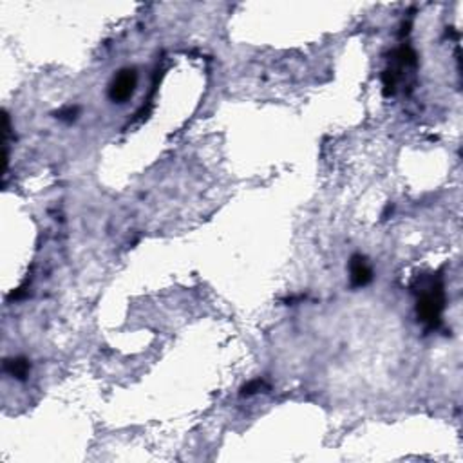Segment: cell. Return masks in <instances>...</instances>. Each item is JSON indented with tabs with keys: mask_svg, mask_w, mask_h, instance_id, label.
I'll use <instances>...</instances> for the list:
<instances>
[{
	"mask_svg": "<svg viewBox=\"0 0 463 463\" xmlns=\"http://www.w3.org/2000/svg\"><path fill=\"white\" fill-rule=\"evenodd\" d=\"M416 294H418V301H416L418 318L427 326L435 328L440 323L442 311L445 308V291H443L442 279L435 275L423 279L420 281Z\"/></svg>",
	"mask_w": 463,
	"mask_h": 463,
	"instance_id": "1",
	"label": "cell"
},
{
	"mask_svg": "<svg viewBox=\"0 0 463 463\" xmlns=\"http://www.w3.org/2000/svg\"><path fill=\"white\" fill-rule=\"evenodd\" d=\"M350 277L355 288H364L373 281V268L364 255L357 254L350 261Z\"/></svg>",
	"mask_w": 463,
	"mask_h": 463,
	"instance_id": "3",
	"label": "cell"
},
{
	"mask_svg": "<svg viewBox=\"0 0 463 463\" xmlns=\"http://www.w3.org/2000/svg\"><path fill=\"white\" fill-rule=\"evenodd\" d=\"M138 85L136 69H121L109 85V98L114 104H125L134 94Z\"/></svg>",
	"mask_w": 463,
	"mask_h": 463,
	"instance_id": "2",
	"label": "cell"
},
{
	"mask_svg": "<svg viewBox=\"0 0 463 463\" xmlns=\"http://www.w3.org/2000/svg\"><path fill=\"white\" fill-rule=\"evenodd\" d=\"M262 387H266V386H264V382H262V380H254V382H250V384H248V386L242 387V393H241V395H242V396L255 395V393H259V391H261Z\"/></svg>",
	"mask_w": 463,
	"mask_h": 463,
	"instance_id": "5",
	"label": "cell"
},
{
	"mask_svg": "<svg viewBox=\"0 0 463 463\" xmlns=\"http://www.w3.org/2000/svg\"><path fill=\"white\" fill-rule=\"evenodd\" d=\"M29 369H31V364H29V360L24 359V357H15V359H8L4 362L6 373H9V375L16 380L28 379Z\"/></svg>",
	"mask_w": 463,
	"mask_h": 463,
	"instance_id": "4",
	"label": "cell"
}]
</instances>
